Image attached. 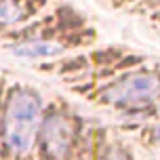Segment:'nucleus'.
<instances>
[{
  "instance_id": "nucleus-8",
  "label": "nucleus",
  "mask_w": 160,
  "mask_h": 160,
  "mask_svg": "<svg viewBox=\"0 0 160 160\" xmlns=\"http://www.w3.org/2000/svg\"><path fill=\"white\" fill-rule=\"evenodd\" d=\"M158 110H160V105H158Z\"/></svg>"
},
{
  "instance_id": "nucleus-4",
  "label": "nucleus",
  "mask_w": 160,
  "mask_h": 160,
  "mask_svg": "<svg viewBox=\"0 0 160 160\" xmlns=\"http://www.w3.org/2000/svg\"><path fill=\"white\" fill-rule=\"evenodd\" d=\"M11 51L19 57H55L63 53V47L59 42H48V40H32L23 44H15Z\"/></svg>"
},
{
  "instance_id": "nucleus-5",
  "label": "nucleus",
  "mask_w": 160,
  "mask_h": 160,
  "mask_svg": "<svg viewBox=\"0 0 160 160\" xmlns=\"http://www.w3.org/2000/svg\"><path fill=\"white\" fill-rule=\"evenodd\" d=\"M21 7L15 4L13 0H0V25L13 23L17 19H21Z\"/></svg>"
},
{
  "instance_id": "nucleus-2",
  "label": "nucleus",
  "mask_w": 160,
  "mask_h": 160,
  "mask_svg": "<svg viewBox=\"0 0 160 160\" xmlns=\"http://www.w3.org/2000/svg\"><path fill=\"white\" fill-rule=\"evenodd\" d=\"M160 88V80L152 74H137L120 80L118 84L110 87L103 93L105 101L122 103V101H137V99H148Z\"/></svg>"
},
{
  "instance_id": "nucleus-7",
  "label": "nucleus",
  "mask_w": 160,
  "mask_h": 160,
  "mask_svg": "<svg viewBox=\"0 0 160 160\" xmlns=\"http://www.w3.org/2000/svg\"><path fill=\"white\" fill-rule=\"evenodd\" d=\"M156 139H158V141H160V127L156 128Z\"/></svg>"
},
{
  "instance_id": "nucleus-3",
  "label": "nucleus",
  "mask_w": 160,
  "mask_h": 160,
  "mask_svg": "<svg viewBox=\"0 0 160 160\" xmlns=\"http://www.w3.org/2000/svg\"><path fill=\"white\" fill-rule=\"evenodd\" d=\"M72 141L70 124L61 116H51L42 124V143L51 156H63Z\"/></svg>"
},
{
  "instance_id": "nucleus-6",
  "label": "nucleus",
  "mask_w": 160,
  "mask_h": 160,
  "mask_svg": "<svg viewBox=\"0 0 160 160\" xmlns=\"http://www.w3.org/2000/svg\"><path fill=\"white\" fill-rule=\"evenodd\" d=\"M110 160H124V156L118 154V152H112V154H110Z\"/></svg>"
},
{
  "instance_id": "nucleus-1",
  "label": "nucleus",
  "mask_w": 160,
  "mask_h": 160,
  "mask_svg": "<svg viewBox=\"0 0 160 160\" xmlns=\"http://www.w3.org/2000/svg\"><path fill=\"white\" fill-rule=\"evenodd\" d=\"M40 133V103L32 91L17 88L11 93L4 110L2 135L7 148L15 154H28Z\"/></svg>"
}]
</instances>
